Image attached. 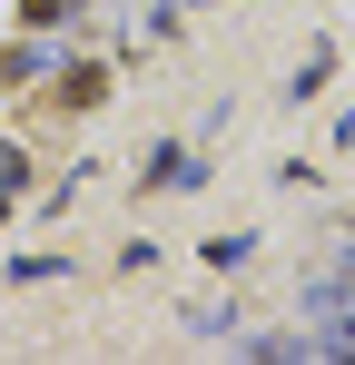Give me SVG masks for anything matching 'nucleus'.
I'll list each match as a JSON object with an SVG mask.
<instances>
[{
    "mask_svg": "<svg viewBox=\"0 0 355 365\" xmlns=\"http://www.w3.org/2000/svg\"><path fill=\"white\" fill-rule=\"evenodd\" d=\"M20 10H30V20H59V10H69V0H20Z\"/></svg>",
    "mask_w": 355,
    "mask_h": 365,
    "instance_id": "1",
    "label": "nucleus"
}]
</instances>
